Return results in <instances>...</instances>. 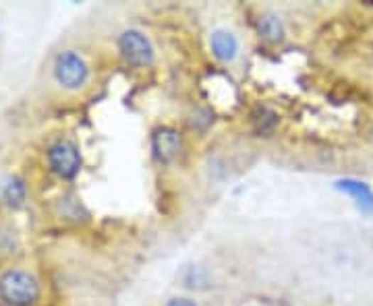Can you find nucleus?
I'll return each instance as SVG.
<instances>
[{
    "label": "nucleus",
    "mask_w": 373,
    "mask_h": 306,
    "mask_svg": "<svg viewBox=\"0 0 373 306\" xmlns=\"http://www.w3.org/2000/svg\"><path fill=\"white\" fill-rule=\"evenodd\" d=\"M44 282L36 269L21 261L0 265V306H40Z\"/></svg>",
    "instance_id": "nucleus-1"
},
{
    "label": "nucleus",
    "mask_w": 373,
    "mask_h": 306,
    "mask_svg": "<svg viewBox=\"0 0 373 306\" xmlns=\"http://www.w3.org/2000/svg\"><path fill=\"white\" fill-rule=\"evenodd\" d=\"M92 75L94 71L87 56L77 48H63L50 60V83L63 94L75 95L85 92L92 83Z\"/></svg>",
    "instance_id": "nucleus-2"
},
{
    "label": "nucleus",
    "mask_w": 373,
    "mask_h": 306,
    "mask_svg": "<svg viewBox=\"0 0 373 306\" xmlns=\"http://www.w3.org/2000/svg\"><path fill=\"white\" fill-rule=\"evenodd\" d=\"M44 164L54 178L60 182H71L83 168V155L71 137H56L44 149Z\"/></svg>",
    "instance_id": "nucleus-3"
},
{
    "label": "nucleus",
    "mask_w": 373,
    "mask_h": 306,
    "mask_svg": "<svg viewBox=\"0 0 373 306\" xmlns=\"http://www.w3.org/2000/svg\"><path fill=\"white\" fill-rule=\"evenodd\" d=\"M119 54L126 65L137 67V69H146L151 67L156 60V48L151 44L149 35L141 29L129 27L119 35Z\"/></svg>",
    "instance_id": "nucleus-4"
},
{
    "label": "nucleus",
    "mask_w": 373,
    "mask_h": 306,
    "mask_svg": "<svg viewBox=\"0 0 373 306\" xmlns=\"http://www.w3.org/2000/svg\"><path fill=\"white\" fill-rule=\"evenodd\" d=\"M23 234L11 212L0 209V265L21 259L23 255Z\"/></svg>",
    "instance_id": "nucleus-5"
},
{
    "label": "nucleus",
    "mask_w": 373,
    "mask_h": 306,
    "mask_svg": "<svg viewBox=\"0 0 373 306\" xmlns=\"http://www.w3.org/2000/svg\"><path fill=\"white\" fill-rule=\"evenodd\" d=\"M151 149L162 164H171L183 151V137L173 126H158L151 133Z\"/></svg>",
    "instance_id": "nucleus-6"
},
{
    "label": "nucleus",
    "mask_w": 373,
    "mask_h": 306,
    "mask_svg": "<svg viewBox=\"0 0 373 306\" xmlns=\"http://www.w3.org/2000/svg\"><path fill=\"white\" fill-rule=\"evenodd\" d=\"M210 50H212L216 60H220L224 65H230L237 60L241 44H239V38L230 29L218 27L210 33Z\"/></svg>",
    "instance_id": "nucleus-7"
},
{
    "label": "nucleus",
    "mask_w": 373,
    "mask_h": 306,
    "mask_svg": "<svg viewBox=\"0 0 373 306\" xmlns=\"http://www.w3.org/2000/svg\"><path fill=\"white\" fill-rule=\"evenodd\" d=\"M334 189L348 195L361 212L369 213L373 209V190L367 182L357 180V178H340L334 182Z\"/></svg>",
    "instance_id": "nucleus-8"
},
{
    "label": "nucleus",
    "mask_w": 373,
    "mask_h": 306,
    "mask_svg": "<svg viewBox=\"0 0 373 306\" xmlns=\"http://www.w3.org/2000/svg\"><path fill=\"white\" fill-rule=\"evenodd\" d=\"M54 213L56 217L65 219V222H81L87 219V209L83 207L81 199L73 192H63L60 197H56L54 201Z\"/></svg>",
    "instance_id": "nucleus-9"
},
{
    "label": "nucleus",
    "mask_w": 373,
    "mask_h": 306,
    "mask_svg": "<svg viewBox=\"0 0 373 306\" xmlns=\"http://www.w3.org/2000/svg\"><path fill=\"white\" fill-rule=\"evenodd\" d=\"M257 31H259V35L266 42H272V44L282 42L284 35H286L284 21L276 13H264V15H259V19H257Z\"/></svg>",
    "instance_id": "nucleus-10"
},
{
    "label": "nucleus",
    "mask_w": 373,
    "mask_h": 306,
    "mask_svg": "<svg viewBox=\"0 0 373 306\" xmlns=\"http://www.w3.org/2000/svg\"><path fill=\"white\" fill-rule=\"evenodd\" d=\"M253 124L257 133H272L274 126L278 124V116L270 108H257V112L253 114Z\"/></svg>",
    "instance_id": "nucleus-11"
},
{
    "label": "nucleus",
    "mask_w": 373,
    "mask_h": 306,
    "mask_svg": "<svg viewBox=\"0 0 373 306\" xmlns=\"http://www.w3.org/2000/svg\"><path fill=\"white\" fill-rule=\"evenodd\" d=\"M164 306H199L195 300H191V298H183V296H173V298H168L166 300V305Z\"/></svg>",
    "instance_id": "nucleus-12"
},
{
    "label": "nucleus",
    "mask_w": 373,
    "mask_h": 306,
    "mask_svg": "<svg viewBox=\"0 0 373 306\" xmlns=\"http://www.w3.org/2000/svg\"><path fill=\"white\" fill-rule=\"evenodd\" d=\"M0 40H2V29H0Z\"/></svg>",
    "instance_id": "nucleus-13"
}]
</instances>
